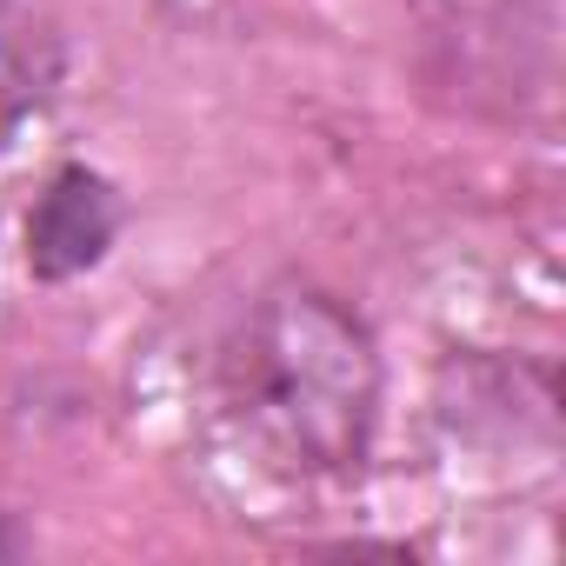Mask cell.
<instances>
[{
    "mask_svg": "<svg viewBox=\"0 0 566 566\" xmlns=\"http://www.w3.org/2000/svg\"><path fill=\"white\" fill-rule=\"evenodd\" d=\"M114 233H120L114 180L94 167H61L28 213V266L34 280H74L107 260Z\"/></svg>",
    "mask_w": 566,
    "mask_h": 566,
    "instance_id": "7a4b0ae2",
    "label": "cell"
},
{
    "mask_svg": "<svg viewBox=\"0 0 566 566\" xmlns=\"http://www.w3.org/2000/svg\"><path fill=\"white\" fill-rule=\"evenodd\" d=\"M227 413L294 480H354L380 433V347L367 321L307 280L266 287L227 347Z\"/></svg>",
    "mask_w": 566,
    "mask_h": 566,
    "instance_id": "6da1fadb",
    "label": "cell"
},
{
    "mask_svg": "<svg viewBox=\"0 0 566 566\" xmlns=\"http://www.w3.org/2000/svg\"><path fill=\"white\" fill-rule=\"evenodd\" d=\"M21 553H28V539H21L14 513H0V559H21Z\"/></svg>",
    "mask_w": 566,
    "mask_h": 566,
    "instance_id": "3957f363",
    "label": "cell"
}]
</instances>
